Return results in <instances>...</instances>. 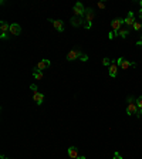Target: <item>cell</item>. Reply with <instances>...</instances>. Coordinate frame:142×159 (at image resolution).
Returning a JSON list of instances; mask_svg holds the SVG:
<instances>
[{
  "label": "cell",
  "instance_id": "cell-17",
  "mask_svg": "<svg viewBox=\"0 0 142 159\" xmlns=\"http://www.w3.org/2000/svg\"><path fill=\"white\" fill-rule=\"evenodd\" d=\"M128 33H129V30H128V28H121V30L118 31V36H121L122 39H125V37L128 36Z\"/></svg>",
  "mask_w": 142,
  "mask_h": 159
},
{
  "label": "cell",
  "instance_id": "cell-30",
  "mask_svg": "<svg viewBox=\"0 0 142 159\" xmlns=\"http://www.w3.org/2000/svg\"><path fill=\"white\" fill-rule=\"evenodd\" d=\"M141 41H142V34H141Z\"/></svg>",
  "mask_w": 142,
  "mask_h": 159
},
{
  "label": "cell",
  "instance_id": "cell-28",
  "mask_svg": "<svg viewBox=\"0 0 142 159\" xmlns=\"http://www.w3.org/2000/svg\"><path fill=\"white\" fill-rule=\"evenodd\" d=\"M77 159H85V158H84V156H78Z\"/></svg>",
  "mask_w": 142,
  "mask_h": 159
},
{
  "label": "cell",
  "instance_id": "cell-22",
  "mask_svg": "<svg viewBox=\"0 0 142 159\" xmlns=\"http://www.w3.org/2000/svg\"><path fill=\"white\" fill-rule=\"evenodd\" d=\"M80 58H81V61H87V60H88V55H87V54H82Z\"/></svg>",
  "mask_w": 142,
  "mask_h": 159
},
{
  "label": "cell",
  "instance_id": "cell-12",
  "mask_svg": "<svg viewBox=\"0 0 142 159\" xmlns=\"http://www.w3.org/2000/svg\"><path fill=\"white\" fill-rule=\"evenodd\" d=\"M53 23V26H54V28L57 30V31H64V23L61 22V20H51Z\"/></svg>",
  "mask_w": 142,
  "mask_h": 159
},
{
  "label": "cell",
  "instance_id": "cell-21",
  "mask_svg": "<svg viewBox=\"0 0 142 159\" xmlns=\"http://www.w3.org/2000/svg\"><path fill=\"white\" fill-rule=\"evenodd\" d=\"M115 34H117V33H114V31H110V33H108V39H110V40H112V39L115 37Z\"/></svg>",
  "mask_w": 142,
  "mask_h": 159
},
{
  "label": "cell",
  "instance_id": "cell-3",
  "mask_svg": "<svg viewBox=\"0 0 142 159\" xmlns=\"http://www.w3.org/2000/svg\"><path fill=\"white\" fill-rule=\"evenodd\" d=\"M85 28H91V26H93V20H94V10L93 9H88L87 12H85Z\"/></svg>",
  "mask_w": 142,
  "mask_h": 159
},
{
  "label": "cell",
  "instance_id": "cell-27",
  "mask_svg": "<svg viewBox=\"0 0 142 159\" xmlns=\"http://www.w3.org/2000/svg\"><path fill=\"white\" fill-rule=\"evenodd\" d=\"M0 158H1V159H9V158H6V156H3V155H1V156H0Z\"/></svg>",
  "mask_w": 142,
  "mask_h": 159
},
{
  "label": "cell",
  "instance_id": "cell-14",
  "mask_svg": "<svg viewBox=\"0 0 142 159\" xmlns=\"http://www.w3.org/2000/svg\"><path fill=\"white\" fill-rule=\"evenodd\" d=\"M50 64H51V63H50V60H41V61L37 64V67H36V68H39L40 71H43V70H46V68L50 67Z\"/></svg>",
  "mask_w": 142,
  "mask_h": 159
},
{
  "label": "cell",
  "instance_id": "cell-1",
  "mask_svg": "<svg viewBox=\"0 0 142 159\" xmlns=\"http://www.w3.org/2000/svg\"><path fill=\"white\" fill-rule=\"evenodd\" d=\"M30 88L34 91V94H33V97H34V101H36V104L37 105H41L43 104V101H44V95L41 94V92H39L37 91V87L33 84V85H30Z\"/></svg>",
  "mask_w": 142,
  "mask_h": 159
},
{
  "label": "cell",
  "instance_id": "cell-20",
  "mask_svg": "<svg viewBox=\"0 0 142 159\" xmlns=\"http://www.w3.org/2000/svg\"><path fill=\"white\" fill-rule=\"evenodd\" d=\"M111 61H112V60H110V58H104V60H102V64L110 67V66H111Z\"/></svg>",
  "mask_w": 142,
  "mask_h": 159
},
{
  "label": "cell",
  "instance_id": "cell-29",
  "mask_svg": "<svg viewBox=\"0 0 142 159\" xmlns=\"http://www.w3.org/2000/svg\"><path fill=\"white\" fill-rule=\"evenodd\" d=\"M139 4H141V7H142V0H141V1H139Z\"/></svg>",
  "mask_w": 142,
  "mask_h": 159
},
{
  "label": "cell",
  "instance_id": "cell-11",
  "mask_svg": "<svg viewBox=\"0 0 142 159\" xmlns=\"http://www.w3.org/2000/svg\"><path fill=\"white\" fill-rule=\"evenodd\" d=\"M117 71H118V64H117V61H111V66H110V70H108V72H110V75L111 77H115L117 75Z\"/></svg>",
  "mask_w": 142,
  "mask_h": 159
},
{
  "label": "cell",
  "instance_id": "cell-5",
  "mask_svg": "<svg viewBox=\"0 0 142 159\" xmlns=\"http://www.w3.org/2000/svg\"><path fill=\"white\" fill-rule=\"evenodd\" d=\"M117 64H118V67H121L122 70H126V68L132 67V66H134V67L137 66L135 63H132V61H126V60H124V58H118Z\"/></svg>",
  "mask_w": 142,
  "mask_h": 159
},
{
  "label": "cell",
  "instance_id": "cell-10",
  "mask_svg": "<svg viewBox=\"0 0 142 159\" xmlns=\"http://www.w3.org/2000/svg\"><path fill=\"white\" fill-rule=\"evenodd\" d=\"M82 54H81V51L80 50H71L70 53L67 54V60L68 61H72V60H75V58H78V57H81Z\"/></svg>",
  "mask_w": 142,
  "mask_h": 159
},
{
  "label": "cell",
  "instance_id": "cell-18",
  "mask_svg": "<svg viewBox=\"0 0 142 159\" xmlns=\"http://www.w3.org/2000/svg\"><path fill=\"white\" fill-rule=\"evenodd\" d=\"M137 105H138V110H139V114H142V97H139L137 99Z\"/></svg>",
  "mask_w": 142,
  "mask_h": 159
},
{
  "label": "cell",
  "instance_id": "cell-4",
  "mask_svg": "<svg viewBox=\"0 0 142 159\" xmlns=\"http://www.w3.org/2000/svg\"><path fill=\"white\" fill-rule=\"evenodd\" d=\"M122 23H124L122 19H115V20H112V23H111V28H112L114 33L118 34V31L122 28Z\"/></svg>",
  "mask_w": 142,
  "mask_h": 159
},
{
  "label": "cell",
  "instance_id": "cell-8",
  "mask_svg": "<svg viewBox=\"0 0 142 159\" xmlns=\"http://www.w3.org/2000/svg\"><path fill=\"white\" fill-rule=\"evenodd\" d=\"M124 23L126 24V26H132L134 27V24H135V16H134V12H128V16L124 19Z\"/></svg>",
  "mask_w": 142,
  "mask_h": 159
},
{
  "label": "cell",
  "instance_id": "cell-25",
  "mask_svg": "<svg viewBox=\"0 0 142 159\" xmlns=\"http://www.w3.org/2000/svg\"><path fill=\"white\" fill-rule=\"evenodd\" d=\"M137 45H138V47H139V48H142V41H141V40H139V41H138V43H137Z\"/></svg>",
  "mask_w": 142,
  "mask_h": 159
},
{
  "label": "cell",
  "instance_id": "cell-13",
  "mask_svg": "<svg viewBox=\"0 0 142 159\" xmlns=\"http://www.w3.org/2000/svg\"><path fill=\"white\" fill-rule=\"evenodd\" d=\"M67 152H68L70 159H77V158H78V151H77V148H75V146H70Z\"/></svg>",
  "mask_w": 142,
  "mask_h": 159
},
{
  "label": "cell",
  "instance_id": "cell-19",
  "mask_svg": "<svg viewBox=\"0 0 142 159\" xmlns=\"http://www.w3.org/2000/svg\"><path fill=\"white\" fill-rule=\"evenodd\" d=\"M134 30H135V31L142 30V23H135V24H134Z\"/></svg>",
  "mask_w": 142,
  "mask_h": 159
},
{
  "label": "cell",
  "instance_id": "cell-2",
  "mask_svg": "<svg viewBox=\"0 0 142 159\" xmlns=\"http://www.w3.org/2000/svg\"><path fill=\"white\" fill-rule=\"evenodd\" d=\"M126 114H128V115H134V114L139 115L138 105H137V102L132 101V98H129V104H128V107H126Z\"/></svg>",
  "mask_w": 142,
  "mask_h": 159
},
{
  "label": "cell",
  "instance_id": "cell-23",
  "mask_svg": "<svg viewBox=\"0 0 142 159\" xmlns=\"http://www.w3.org/2000/svg\"><path fill=\"white\" fill-rule=\"evenodd\" d=\"M114 159H122L121 154H119V152H115V154H114Z\"/></svg>",
  "mask_w": 142,
  "mask_h": 159
},
{
  "label": "cell",
  "instance_id": "cell-6",
  "mask_svg": "<svg viewBox=\"0 0 142 159\" xmlns=\"http://www.w3.org/2000/svg\"><path fill=\"white\" fill-rule=\"evenodd\" d=\"M85 12H87V10L84 9L82 3H75V4H74V13H75V16H77V17L82 16Z\"/></svg>",
  "mask_w": 142,
  "mask_h": 159
},
{
  "label": "cell",
  "instance_id": "cell-7",
  "mask_svg": "<svg viewBox=\"0 0 142 159\" xmlns=\"http://www.w3.org/2000/svg\"><path fill=\"white\" fill-rule=\"evenodd\" d=\"M0 30H1V34H0V37L4 40V39H7V30H10V26H9V23L6 22H1L0 23Z\"/></svg>",
  "mask_w": 142,
  "mask_h": 159
},
{
  "label": "cell",
  "instance_id": "cell-15",
  "mask_svg": "<svg viewBox=\"0 0 142 159\" xmlns=\"http://www.w3.org/2000/svg\"><path fill=\"white\" fill-rule=\"evenodd\" d=\"M33 77L36 80H43V71H40L39 68H34L33 70Z\"/></svg>",
  "mask_w": 142,
  "mask_h": 159
},
{
  "label": "cell",
  "instance_id": "cell-16",
  "mask_svg": "<svg viewBox=\"0 0 142 159\" xmlns=\"http://www.w3.org/2000/svg\"><path fill=\"white\" fill-rule=\"evenodd\" d=\"M71 24H72L74 27H80V26L82 24V20H81L80 17H77V16H74V17L71 19Z\"/></svg>",
  "mask_w": 142,
  "mask_h": 159
},
{
  "label": "cell",
  "instance_id": "cell-24",
  "mask_svg": "<svg viewBox=\"0 0 142 159\" xmlns=\"http://www.w3.org/2000/svg\"><path fill=\"white\" fill-rule=\"evenodd\" d=\"M98 7H99V9H105V3H104V1H99V3H98Z\"/></svg>",
  "mask_w": 142,
  "mask_h": 159
},
{
  "label": "cell",
  "instance_id": "cell-26",
  "mask_svg": "<svg viewBox=\"0 0 142 159\" xmlns=\"http://www.w3.org/2000/svg\"><path fill=\"white\" fill-rule=\"evenodd\" d=\"M139 17H141V19H142V9H141V10H139Z\"/></svg>",
  "mask_w": 142,
  "mask_h": 159
},
{
  "label": "cell",
  "instance_id": "cell-9",
  "mask_svg": "<svg viewBox=\"0 0 142 159\" xmlns=\"http://www.w3.org/2000/svg\"><path fill=\"white\" fill-rule=\"evenodd\" d=\"M10 33H11L13 36H20V33H22V27H20V24H17V23H11V24H10Z\"/></svg>",
  "mask_w": 142,
  "mask_h": 159
}]
</instances>
